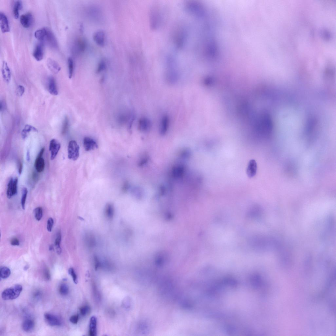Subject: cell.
Returning a JSON list of instances; mask_svg holds the SVG:
<instances>
[{
    "label": "cell",
    "instance_id": "obj_1",
    "mask_svg": "<svg viewBox=\"0 0 336 336\" xmlns=\"http://www.w3.org/2000/svg\"><path fill=\"white\" fill-rule=\"evenodd\" d=\"M22 290V287L20 285H16L13 287L4 290L2 294V299L5 300L16 299L20 296Z\"/></svg>",
    "mask_w": 336,
    "mask_h": 336
},
{
    "label": "cell",
    "instance_id": "obj_2",
    "mask_svg": "<svg viewBox=\"0 0 336 336\" xmlns=\"http://www.w3.org/2000/svg\"><path fill=\"white\" fill-rule=\"evenodd\" d=\"M80 148L76 142L72 140L68 144V157L71 160L75 161L79 156Z\"/></svg>",
    "mask_w": 336,
    "mask_h": 336
},
{
    "label": "cell",
    "instance_id": "obj_3",
    "mask_svg": "<svg viewBox=\"0 0 336 336\" xmlns=\"http://www.w3.org/2000/svg\"><path fill=\"white\" fill-rule=\"evenodd\" d=\"M18 179L17 177L11 178L9 180L7 185V197L10 199L16 195L17 193Z\"/></svg>",
    "mask_w": 336,
    "mask_h": 336
},
{
    "label": "cell",
    "instance_id": "obj_4",
    "mask_svg": "<svg viewBox=\"0 0 336 336\" xmlns=\"http://www.w3.org/2000/svg\"><path fill=\"white\" fill-rule=\"evenodd\" d=\"M61 144L56 139H53L50 141L49 150L51 152V159L54 160L57 155L61 148Z\"/></svg>",
    "mask_w": 336,
    "mask_h": 336
},
{
    "label": "cell",
    "instance_id": "obj_5",
    "mask_svg": "<svg viewBox=\"0 0 336 336\" xmlns=\"http://www.w3.org/2000/svg\"><path fill=\"white\" fill-rule=\"evenodd\" d=\"M44 150H45L44 148L41 149L35 162V168L38 173L42 172L45 168V162L42 157Z\"/></svg>",
    "mask_w": 336,
    "mask_h": 336
},
{
    "label": "cell",
    "instance_id": "obj_6",
    "mask_svg": "<svg viewBox=\"0 0 336 336\" xmlns=\"http://www.w3.org/2000/svg\"><path fill=\"white\" fill-rule=\"evenodd\" d=\"M34 17L32 14L27 13L22 15L20 17V22L22 26L25 28H29L34 22Z\"/></svg>",
    "mask_w": 336,
    "mask_h": 336
},
{
    "label": "cell",
    "instance_id": "obj_7",
    "mask_svg": "<svg viewBox=\"0 0 336 336\" xmlns=\"http://www.w3.org/2000/svg\"><path fill=\"white\" fill-rule=\"evenodd\" d=\"M0 25L3 33L9 32L10 27L8 18L5 14L2 12H0Z\"/></svg>",
    "mask_w": 336,
    "mask_h": 336
},
{
    "label": "cell",
    "instance_id": "obj_8",
    "mask_svg": "<svg viewBox=\"0 0 336 336\" xmlns=\"http://www.w3.org/2000/svg\"><path fill=\"white\" fill-rule=\"evenodd\" d=\"M44 318L48 324L51 326H60L61 322L57 316L49 313L44 314Z\"/></svg>",
    "mask_w": 336,
    "mask_h": 336
},
{
    "label": "cell",
    "instance_id": "obj_9",
    "mask_svg": "<svg viewBox=\"0 0 336 336\" xmlns=\"http://www.w3.org/2000/svg\"><path fill=\"white\" fill-rule=\"evenodd\" d=\"M152 126L151 120L147 118H142L139 120L138 123L139 129L141 131L146 132L149 131Z\"/></svg>",
    "mask_w": 336,
    "mask_h": 336
},
{
    "label": "cell",
    "instance_id": "obj_10",
    "mask_svg": "<svg viewBox=\"0 0 336 336\" xmlns=\"http://www.w3.org/2000/svg\"><path fill=\"white\" fill-rule=\"evenodd\" d=\"M257 163L255 160H251L248 164L246 169V174L250 178L254 177L257 173Z\"/></svg>",
    "mask_w": 336,
    "mask_h": 336
},
{
    "label": "cell",
    "instance_id": "obj_11",
    "mask_svg": "<svg viewBox=\"0 0 336 336\" xmlns=\"http://www.w3.org/2000/svg\"><path fill=\"white\" fill-rule=\"evenodd\" d=\"M93 40L98 46H103L105 41V33L103 31H99L95 33L93 35Z\"/></svg>",
    "mask_w": 336,
    "mask_h": 336
},
{
    "label": "cell",
    "instance_id": "obj_12",
    "mask_svg": "<svg viewBox=\"0 0 336 336\" xmlns=\"http://www.w3.org/2000/svg\"><path fill=\"white\" fill-rule=\"evenodd\" d=\"M44 41L46 42L51 47L55 48L57 46V42L55 35L52 32L48 29Z\"/></svg>",
    "mask_w": 336,
    "mask_h": 336
},
{
    "label": "cell",
    "instance_id": "obj_13",
    "mask_svg": "<svg viewBox=\"0 0 336 336\" xmlns=\"http://www.w3.org/2000/svg\"><path fill=\"white\" fill-rule=\"evenodd\" d=\"M35 59L37 61H41L44 56L43 45L42 43L37 44L33 53Z\"/></svg>",
    "mask_w": 336,
    "mask_h": 336
},
{
    "label": "cell",
    "instance_id": "obj_14",
    "mask_svg": "<svg viewBox=\"0 0 336 336\" xmlns=\"http://www.w3.org/2000/svg\"><path fill=\"white\" fill-rule=\"evenodd\" d=\"M47 65L49 70L54 74H57L61 70V67L58 63L51 59H48Z\"/></svg>",
    "mask_w": 336,
    "mask_h": 336
},
{
    "label": "cell",
    "instance_id": "obj_15",
    "mask_svg": "<svg viewBox=\"0 0 336 336\" xmlns=\"http://www.w3.org/2000/svg\"><path fill=\"white\" fill-rule=\"evenodd\" d=\"M169 120L167 115L163 116L161 120L160 126V132L162 135L165 134L167 132L169 126Z\"/></svg>",
    "mask_w": 336,
    "mask_h": 336
},
{
    "label": "cell",
    "instance_id": "obj_16",
    "mask_svg": "<svg viewBox=\"0 0 336 336\" xmlns=\"http://www.w3.org/2000/svg\"><path fill=\"white\" fill-rule=\"evenodd\" d=\"M83 143L85 149L86 151H90L98 147L96 142L90 137H85L84 139Z\"/></svg>",
    "mask_w": 336,
    "mask_h": 336
},
{
    "label": "cell",
    "instance_id": "obj_17",
    "mask_svg": "<svg viewBox=\"0 0 336 336\" xmlns=\"http://www.w3.org/2000/svg\"><path fill=\"white\" fill-rule=\"evenodd\" d=\"M48 90L49 93L53 96H57L58 94V92L57 88L56 82L55 79L53 77H50L48 80Z\"/></svg>",
    "mask_w": 336,
    "mask_h": 336
},
{
    "label": "cell",
    "instance_id": "obj_18",
    "mask_svg": "<svg viewBox=\"0 0 336 336\" xmlns=\"http://www.w3.org/2000/svg\"><path fill=\"white\" fill-rule=\"evenodd\" d=\"M2 73L3 79L6 82L8 83L11 79V72L7 62L5 61L2 63Z\"/></svg>",
    "mask_w": 336,
    "mask_h": 336
},
{
    "label": "cell",
    "instance_id": "obj_19",
    "mask_svg": "<svg viewBox=\"0 0 336 336\" xmlns=\"http://www.w3.org/2000/svg\"><path fill=\"white\" fill-rule=\"evenodd\" d=\"M97 319L96 317L93 316L90 319V335L95 336L97 335Z\"/></svg>",
    "mask_w": 336,
    "mask_h": 336
},
{
    "label": "cell",
    "instance_id": "obj_20",
    "mask_svg": "<svg viewBox=\"0 0 336 336\" xmlns=\"http://www.w3.org/2000/svg\"><path fill=\"white\" fill-rule=\"evenodd\" d=\"M34 326V321L32 319H28L23 322L22 325V328L24 331L29 332L33 330Z\"/></svg>",
    "mask_w": 336,
    "mask_h": 336
},
{
    "label": "cell",
    "instance_id": "obj_21",
    "mask_svg": "<svg viewBox=\"0 0 336 336\" xmlns=\"http://www.w3.org/2000/svg\"><path fill=\"white\" fill-rule=\"evenodd\" d=\"M48 29L43 28L37 30L35 33L36 39L43 42L47 33Z\"/></svg>",
    "mask_w": 336,
    "mask_h": 336
},
{
    "label": "cell",
    "instance_id": "obj_22",
    "mask_svg": "<svg viewBox=\"0 0 336 336\" xmlns=\"http://www.w3.org/2000/svg\"><path fill=\"white\" fill-rule=\"evenodd\" d=\"M23 8L22 2L21 1H15L14 5L13 13L15 19H17L19 16L20 11Z\"/></svg>",
    "mask_w": 336,
    "mask_h": 336
},
{
    "label": "cell",
    "instance_id": "obj_23",
    "mask_svg": "<svg viewBox=\"0 0 336 336\" xmlns=\"http://www.w3.org/2000/svg\"><path fill=\"white\" fill-rule=\"evenodd\" d=\"M31 131L37 132V130L32 126L29 124L25 125L24 129L22 132V135L23 139H25L28 136L29 133Z\"/></svg>",
    "mask_w": 336,
    "mask_h": 336
},
{
    "label": "cell",
    "instance_id": "obj_24",
    "mask_svg": "<svg viewBox=\"0 0 336 336\" xmlns=\"http://www.w3.org/2000/svg\"><path fill=\"white\" fill-rule=\"evenodd\" d=\"M184 170V168L183 166L181 165L177 166L173 168V176L176 178H180L183 175Z\"/></svg>",
    "mask_w": 336,
    "mask_h": 336
},
{
    "label": "cell",
    "instance_id": "obj_25",
    "mask_svg": "<svg viewBox=\"0 0 336 336\" xmlns=\"http://www.w3.org/2000/svg\"><path fill=\"white\" fill-rule=\"evenodd\" d=\"M61 240V233L59 232L57 234L55 242V247L56 251L59 255H61V249L60 246Z\"/></svg>",
    "mask_w": 336,
    "mask_h": 336
},
{
    "label": "cell",
    "instance_id": "obj_26",
    "mask_svg": "<svg viewBox=\"0 0 336 336\" xmlns=\"http://www.w3.org/2000/svg\"><path fill=\"white\" fill-rule=\"evenodd\" d=\"M76 45L78 52L82 53L85 51L86 47V43L84 40L82 39L78 40Z\"/></svg>",
    "mask_w": 336,
    "mask_h": 336
},
{
    "label": "cell",
    "instance_id": "obj_27",
    "mask_svg": "<svg viewBox=\"0 0 336 336\" xmlns=\"http://www.w3.org/2000/svg\"><path fill=\"white\" fill-rule=\"evenodd\" d=\"M114 213V210L113 206L111 204H107L105 209V214L107 218L112 219L113 217Z\"/></svg>",
    "mask_w": 336,
    "mask_h": 336
},
{
    "label": "cell",
    "instance_id": "obj_28",
    "mask_svg": "<svg viewBox=\"0 0 336 336\" xmlns=\"http://www.w3.org/2000/svg\"><path fill=\"white\" fill-rule=\"evenodd\" d=\"M11 271L10 269L5 267L1 268L0 270V276L2 279H6L8 278L10 275Z\"/></svg>",
    "mask_w": 336,
    "mask_h": 336
},
{
    "label": "cell",
    "instance_id": "obj_29",
    "mask_svg": "<svg viewBox=\"0 0 336 336\" xmlns=\"http://www.w3.org/2000/svg\"><path fill=\"white\" fill-rule=\"evenodd\" d=\"M22 197L21 199V205L23 210H25V202L28 194V190L27 188L24 187L22 190Z\"/></svg>",
    "mask_w": 336,
    "mask_h": 336
},
{
    "label": "cell",
    "instance_id": "obj_30",
    "mask_svg": "<svg viewBox=\"0 0 336 336\" xmlns=\"http://www.w3.org/2000/svg\"><path fill=\"white\" fill-rule=\"evenodd\" d=\"M68 64L69 71V77L71 79L72 77L74 72V64L73 59L69 57L68 59Z\"/></svg>",
    "mask_w": 336,
    "mask_h": 336
},
{
    "label": "cell",
    "instance_id": "obj_31",
    "mask_svg": "<svg viewBox=\"0 0 336 336\" xmlns=\"http://www.w3.org/2000/svg\"><path fill=\"white\" fill-rule=\"evenodd\" d=\"M59 291L61 295H67L69 291V288L68 285L65 283L61 284L59 288Z\"/></svg>",
    "mask_w": 336,
    "mask_h": 336
},
{
    "label": "cell",
    "instance_id": "obj_32",
    "mask_svg": "<svg viewBox=\"0 0 336 336\" xmlns=\"http://www.w3.org/2000/svg\"><path fill=\"white\" fill-rule=\"evenodd\" d=\"M35 217L38 221H40L42 217L43 211L41 207H38L35 208L34 210Z\"/></svg>",
    "mask_w": 336,
    "mask_h": 336
},
{
    "label": "cell",
    "instance_id": "obj_33",
    "mask_svg": "<svg viewBox=\"0 0 336 336\" xmlns=\"http://www.w3.org/2000/svg\"><path fill=\"white\" fill-rule=\"evenodd\" d=\"M90 311V308L89 306H85L81 307L80 309L81 314L83 316H85L88 314Z\"/></svg>",
    "mask_w": 336,
    "mask_h": 336
},
{
    "label": "cell",
    "instance_id": "obj_34",
    "mask_svg": "<svg viewBox=\"0 0 336 336\" xmlns=\"http://www.w3.org/2000/svg\"><path fill=\"white\" fill-rule=\"evenodd\" d=\"M106 67V63L105 61H101L99 63L96 71L97 73H99L102 72L105 69Z\"/></svg>",
    "mask_w": 336,
    "mask_h": 336
},
{
    "label": "cell",
    "instance_id": "obj_35",
    "mask_svg": "<svg viewBox=\"0 0 336 336\" xmlns=\"http://www.w3.org/2000/svg\"><path fill=\"white\" fill-rule=\"evenodd\" d=\"M69 274L71 275L73 278V280L75 284L78 283V278L76 274L74 269L72 268H70L68 270Z\"/></svg>",
    "mask_w": 336,
    "mask_h": 336
},
{
    "label": "cell",
    "instance_id": "obj_36",
    "mask_svg": "<svg viewBox=\"0 0 336 336\" xmlns=\"http://www.w3.org/2000/svg\"><path fill=\"white\" fill-rule=\"evenodd\" d=\"M54 223V221L53 219L52 218H50L47 221V229L49 232H51Z\"/></svg>",
    "mask_w": 336,
    "mask_h": 336
},
{
    "label": "cell",
    "instance_id": "obj_37",
    "mask_svg": "<svg viewBox=\"0 0 336 336\" xmlns=\"http://www.w3.org/2000/svg\"><path fill=\"white\" fill-rule=\"evenodd\" d=\"M25 92L24 87L22 85H19L17 88L16 93L18 96H22L23 95Z\"/></svg>",
    "mask_w": 336,
    "mask_h": 336
},
{
    "label": "cell",
    "instance_id": "obj_38",
    "mask_svg": "<svg viewBox=\"0 0 336 336\" xmlns=\"http://www.w3.org/2000/svg\"><path fill=\"white\" fill-rule=\"evenodd\" d=\"M69 125V120L67 117L66 118L63 125L62 132L65 133L66 132L68 129Z\"/></svg>",
    "mask_w": 336,
    "mask_h": 336
},
{
    "label": "cell",
    "instance_id": "obj_39",
    "mask_svg": "<svg viewBox=\"0 0 336 336\" xmlns=\"http://www.w3.org/2000/svg\"><path fill=\"white\" fill-rule=\"evenodd\" d=\"M43 275L44 278L46 280H49L51 278V275L49 270L46 268L43 271Z\"/></svg>",
    "mask_w": 336,
    "mask_h": 336
},
{
    "label": "cell",
    "instance_id": "obj_40",
    "mask_svg": "<svg viewBox=\"0 0 336 336\" xmlns=\"http://www.w3.org/2000/svg\"><path fill=\"white\" fill-rule=\"evenodd\" d=\"M79 319L78 315H75L71 317L70 321L73 324H76L78 322Z\"/></svg>",
    "mask_w": 336,
    "mask_h": 336
},
{
    "label": "cell",
    "instance_id": "obj_41",
    "mask_svg": "<svg viewBox=\"0 0 336 336\" xmlns=\"http://www.w3.org/2000/svg\"><path fill=\"white\" fill-rule=\"evenodd\" d=\"M11 244L12 246H18L20 245V241L17 238H14L11 240Z\"/></svg>",
    "mask_w": 336,
    "mask_h": 336
},
{
    "label": "cell",
    "instance_id": "obj_42",
    "mask_svg": "<svg viewBox=\"0 0 336 336\" xmlns=\"http://www.w3.org/2000/svg\"><path fill=\"white\" fill-rule=\"evenodd\" d=\"M147 160L148 158H147V157H144L140 160V162H139V166H142L147 162Z\"/></svg>",
    "mask_w": 336,
    "mask_h": 336
},
{
    "label": "cell",
    "instance_id": "obj_43",
    "mask_svg": "<svg viewBox=\"0 0 336 336\" xmlns=\"http://www.w3.org/2000/svg\"><path fill=\"white\" fill-rule=\"evenodd\" d=\"M41 295V293L40 291H36V292L35 293L34 295V298H36V299H39V298L40 297Z\"/></svg>",
    "mask_w": 336,
    "mask_h": 336
},
{
    "label": "cell",
    "instance_id": "obj_44",
    "mask_svg": "<svg viewBox=\"0 0 336 336\" xmlns=\"http://www.w3.org/2000/svg\"><path fill=\"white\" fill-rule=\"evenodd\" d=\"M18 165V173L20 174H21L22 170V164L21 162H19Z\"/></svg>",
    "mask_w": 336,
    "mask_h": 336
},
{
    "label": "cell",
    "instance_id": "obj_45",
    "mask_svg": "<svg viewBox=\"0 0 336 336\" xmlns=\"http://www.w3.org/2000/svg\"><path fill=\"white\" fill-rule=\"evenodd\" d=\"M129 186L128 183H125L123 187V191L124 192H125L127 191V190L129 188Z\"/></svg>",
    "mask_w": 336,
    "mask_h": 336
},
{
    "label": "cell",
    "instance_id": "obj_46",
    "mask_svg": "<svg viewBox=\"0 0 336 336\" xmlns=\"http://www.w3.org/2000/svg\"><path fill=\"white\" fill-rule=\"evenodd\" d=\"M4 104H4V102H2V101H1V111L2 110H4V108H5V106Z\"/></svg>",
    "mask_w": 336,
    "mask_h": 336
},
{
    "label": "cell",
    "instance_id": "obj_47",
    "mask_svg": "<svg viewBox=\"0 0 336 336\" xmlns=\"http://www.w3.org/2000/svg\"><path fill=\"white\" fill-rule=\"evenodd\" d=\"M27 160L28 161H29L30 160V153L29 151H28L27 154Z\"/></svg>",
    "mask_w": 336,
    "mask_h": 336
}]
</instances>
